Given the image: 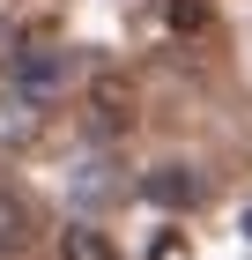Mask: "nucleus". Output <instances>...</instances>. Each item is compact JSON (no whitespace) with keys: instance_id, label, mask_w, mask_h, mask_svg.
Returning a JSON list of instances; mask_svg holds the SVG:
<instances>
[{"instance_id":"obj_1","label":"nucleus","mask_w":252,"mask_h":260,"mask_svg":"<svg viewBox=\"0 0 252 260\" xmlns=\"http://www.w3.org/2000/svg\"><path fill=\"white\" fill-rule=\"evenodd\" d=\"M8 82H15L22 104H52L67 82H75V60L59 52V45H22L15 60H8Z\"/></svg>"},{"instance_id":"obj_2","label":"nucleus","mask_w":252,"mask_h":260,"mask_svg":"<svg viewBox=\"0 0 252 260\" xmlns=\"http://www.w3.org/2000/svg\"><path fill=\"white\" fill-rule=\"evenodd\" d=\"M141 201H156V208H200L208 201V179H200L193 164H156L149 179H141Z\"/></svg>"},{"instance_id":"obj_3","label":"nucleus","mask_w":252,"mask_h":260,"mask_svg":"<svg viewBox=\"0 0 252 260\" xmlns=\"http://www.w3.org/2000/svg\"><path fill=\"white\" fill-rule=\"evenodd\" d=\"M89 119H97V134H119V126L134 119V89H126V82H97V89H89Z\"/></svg>"},{"instance_id":"obj_4","label":"nucleus","mask_w":252,"mask_h":260,"mask_svg":"<svg viewBox=\"0 0 252 260\" xmlns=\"http://www.w3.org/2000/svg\"><path fill=\"white\" fill-rule=\"evenodd\" d=\"M30 231H38V223H30V201H22L15 186H0V260L22 253V245H30Z\"/></svg>"},{"instance_id":"obj_5","label":"nucleus","mask_w":252,"mask_h":260,"mask_svg":"<svg viewBox=\"0 0 252 260\" xmlns=\"http://www.w3.org/2000/svg\"><path fill=\"white\" fill-rule=\"evenodd\" d=\"M59 260H119V245L97 223H67V231H59Z\"/></svg>"}]
</instances>
